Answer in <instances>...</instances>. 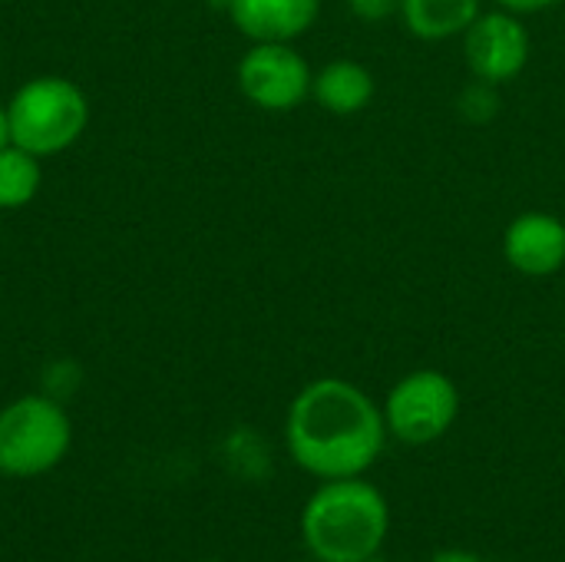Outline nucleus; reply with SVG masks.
<instances>
[{"mask_svg":"<svg viewBox=\"0 0 565 562\" xmlns=\"http://www.w3.org/2000/svg\"><path fill=\"white\" fill-rule=\"evenodd\" d=\"M381 404L348 378H315L288 404L285 444L318 480L364 477L387 447Z\"/></svg>","mask_w":565,"mask_h":562,"instance_id":"f257e3e1","label":"nucleus"},{"mask_svg":"<svg viewBox=\"0 0 565 562\" xmlns=\"http://www.w3.org/2000/svg\"><path fill=\"white\" fill-rule=\"evenodd\" d=\"M301 540L318 562H371L391 533V503L364 477L321 480L301 510Z\"/></svg>","mask_w":565,"mask_h":562,"instance_id":"f03ea898","label":"nucleus"},{"mask_svg":"<svg viewBox=\"0 0 565 562\" xmlns=\"http://www.w3.org/2000/svg\"><path fill=\"white\" fill-rule=\"evenodd\" d=\"M7 119L10 142L46 159L83 136L89 123V99L66 76H33L10 96Z\"/></svg>","mask_w":565,"mask_h":562,"instance_id":"7ed1b4c3","label":"nucleus"},{"mask_svg":"<svg viewBox=\"0 0 565 562\" xmlns=\"http://www.w3.org/2000/svg\"><path fill=\"white\" fill-rule=\"evenodd\" d=\"M73 447V421L50 394H23L0 411V474L33 480L63 464Z\"/></svg>","mask_w":565,"mask_h":562,"instance_id":"20e7f679","label":"nucleus"},{"mask_svg":"<svg viewBox=\"0 0 565 562\" xmlns=\"http://www.w3.org/2000/svg\"><path fill=\"white\" fill-rule=\"evenodd\" d=\"M387 434L407 447H427L450 434L460 417V388L450 374L420 368L404 374L384 397Z\"/></svg>","mask_w":565,"mask_h":562,"instance_id":"39448f33","label":"nucleus"},{"mask_svg":"<svg viewBox=\"0 0 565 562\" xmlns=\"http://www.w3.org/2000/svg\"><path fill=\"white\" fill-rule=\"evenodd\" d=\"M235 79L252 106L265 113H291L311 96L315 70L295 43H252L235 66Z\"/></svg>","mask_w":565,"mask_h":562,"instance_id":"423d86ee","label":"nucleus"},{"mask_svg":"<svg viewBox=\"0 0 565 562\" xmlns=\"http://www.w3.org/2000/svg\"><path fill=\"white\" fill-rule=\"evenodd\" d=\"M460 40H463L470 76L493 83V86L513 83L526 70L530 53H533V40H530L523 17L503 7L483 10Z\"/></svg>","mask_w":565,"mask_h":562,"instance_id":"0eeeda50","label":"nucleus"},{"mask_svg":"<svg viewBox=\"0 0 565 562\" xmlns=\"http://www.w3.org/2000/svg\"><path fill=\"white\" fill-rule=\"evenodd\" d=\"M503 258L523 278H553L565 268V222L553 212H520L503 229Z\"/></svg>","mask_w":565,"mask_h":562,"instance_id":"6e6552de","label":"nucleus"},{"mask_svg":"<svg viewBox=\"0 0 565 562\" xmlns=\"http://www.w3.org/2000/svg\"><path fill=\"white\" fill-rule=\"evenodd\" d=\"M228 20L252 43H295L321 17V0H225Z\"/></svg>","mask_w":565,"mask_h":562,"instance_id":"1a4fd4ad","label":"nucleus"},{"mask_svg":"<svg viewBox=\"0 0 565 562\" xmlns=\"http://www.w3.org/2000/svg\"><path fill=\"white\" fill-rule=\"evenodd\" d=\"M377 93L374 73L358 60H331L311 79V99L331 116H358Z\"/></svg>","mask_w":565,"mask_h":562,"instance_id":"9d476101","label":"nucleus"},{"mask_svg":"<svg viewBox=\"0 0 565 562\" xmlns=\"http://www.w3.org/2000/svg\"><path fill=\"white\" fill-rule=\"evenodd\" d=\"M483 13L480 0H401V23L424 43L457 40Z\"/></svg>","mask_w":565,"mask_h":562,"instance_id":"9b49d317","label":"nucleus"},{"mask_svg":"<svg viewBox=\"0 0 565 562\" xmlns=\"http://www.w3.org/2000/svg\"><path fill=\"white\" fill-rule=\"evenodd\" d=\"M43 185V166L40 156L20 149V146H3L0 149V209H23L36 199Z\"/></svg>","mask_w":565,"mask_h":562,"instance_id":"f8f14e48","label":"nucleus"},{"mask_svg":"<svg viewBox=\"0 0 565 562\" xmlns=\"http://www.w3.org/2000/svg\"><path fill=\"white\" fill-rule=\"evenodd\" d=\"M457 113L467 123H493L500 113V86L483 83V79L467 83L457 96Z\"/></svg>","mask_w":565,"mask_h":562,"instance_id":"ddd939ff","label":"nucleus"},{"mask_svg":"<svg viewBox=\"0 0 565 562\" xmlns=\"http://www.w3.org/2000/svg\"><path fill=\"white\" fill-rule=\"evenodd\" d=\"M344 3H348V13L358 17V20H364V23L391 20L401 10V0H344Z\"/></svg>","mask_w":565,"mask_h":562,"instance_id":"4468645a","label":"nucleus"},{"mask_svg":"<svg viewBox=\"0 0 565 562\" xmlns=\"http://www.w3.org/2000/svg\"><path fill=\"white\" fill-rule=\"evenodd\" d=\"M563 0H497V7L516 13V17H530V13H543V10H553L559 7Z\"/></svg>","mask_w":565,"mask_h":562,"instance_id":"2eb2a0df","label":"nucleus"},{"mask_svg":"<svg viewBox=\"0 0 565 562\" xmlns=\"http://www.w3.org/2000/svg\"><path fill=\"white\" fill-rule=\"evenodd\" d=\"M430 562H483L480 556H473V553H467V550H444V553H437Z\"/></svg>","mask_w":565,"mask_h":562,"instance_id":"dca6fc26","label":"nucleus"},{"mask_svg":"<svg viewBox=\"0 0 565 562\" xmlns=\"http://www.w3.org/2000/svg\"><path fill=\"white\" fill-rule=\"evenodd\" d=\"M10 146V119H7V106L0 103V149Z\"/></svg>","mask_w":565,"mask_h":562,"instance_id":"f3484780","label":"nucleus"},{"mask_svg":"<svg viewBox=\"0 0 565 562\" xmlns=\"http://www.w3.org/2000/svg\"><path fill=\"white\" fill-rule=\"evenodd\" d=\"M199 562H215V560H199Z\"/></svg>","mask_w":565,"mask_h":562,"instance_id":"a211bd4d","label":"nucleus"}]
</instances>
